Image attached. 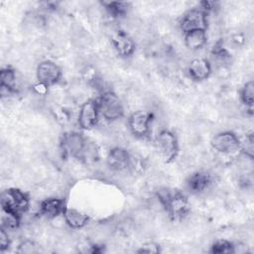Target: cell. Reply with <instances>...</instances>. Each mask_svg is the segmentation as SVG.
Wrapping results in <instances>:
<instances>
[{"mask_svg":"<svg viewBox=\"0 0 254 254\" xmlns=\"http://www.w3.org/2000/svg\"><path fill=\"white\" fill-rule=\"evenodd\" d=\"M150 122L151 114L143 110L135 111L130 115L128 120L129 128L136 137H145L148 134Z\"/></svg>","mask_w":254,"mask_h":254,"instance_id":"cell-9","label":"cell"},{"mask_svg":"<svg viewBox=\"0 0 254 254\" xmlns=\"http://www.w3.org/2000/svg\"><path fill=\"white\" fill-rule=\"evenodd\" d=\"M0 81L2 90L6 89L9 92L16 91V73L13 68H3L0 72Z\"/></svg>","mask_w":254,"mask_h":254,"instance_id":"cell-18","label":"cell"},{"mask_svg":"<svg viewBox=\"0 0 254 254\" xmlns=\"http://www.w3.org/2000/svg\"><path fill=\"white\" fill-rule=\"evenodd\" d=\"M234 252V246L232 243L226 240H217L215 241L211 248L210 253H233Z\"/></svg>","mask_w":254,"mask_h":254,"instance_id":"cell-22","label":"cell"},{"mask_svg":"<svg viewBox=\"0 0 254 254\" xmlns=\"http://www.w3.org/2000/svg\"><path fill=\"white\" fill-rule=\"evenodd\" d=\"M98 111L106 120H116L123 115V106L117 95L111 91L104 92L98 102Z\"/></svg>","mask_w":254,"mask_h":254,"instance_id":"cell-4","label":"cell"},{"mask_svg":"<svg viewBox=\"0 0 254 254\" xmlns=\"http://www.w3.org/2000/svg\"><path fill=\"white\" fill-rule=\"evenodd\" d=\"M211 146L219 153L231 154L241 148V142L233 132L224 131L216 134L211 139Z\"/></svg>","mask_w":254,"mask_h":254,"instance_id":"cell-5","label":"cell"},{"mask_svg":"<svg viewBox=\"0 0 254 254\" xmlns=\"http://www.w3.org/2000/svg\"><path fill=\"white\" fill-rule=\"evenodd\" d=\"M63 215L64 217L65 222L71 228H75V229L83 227L85 224H87L89 220V217L87 214L73 208H68V207L64 208Z\"/></svg>","mask_w":254,"mask_h":254,"instance_id":"cell-16","label":"cell"},{"mask_svg":"<svg viewBox=\"0 0 254 254\" xmlns=\"http://www.w3.org/2000/svg\"><path fill=\"white\" fill-rule=\"evenodd\" d=\"M211 72V66L205 59H194L190 62L189 66V73L193 80L201 81L206 79Z\"/></svg>","mask_w":254,"mask_h":254,"instance_id":"cell-13","label":"cell"},{"mask_svg":"<svg viewBox=\"0 0 254 254\" xmlns=\"http://www.w3.org/2000/svg\"><path fill=\"white\" fill-rule=\"evenodd\" d=\"M158 196L170 216L175 219L183 217L189 210L187 197L178 190H161Z\"/></svg>","mask_w":254,"mask_h":254,"instance_id":"cell-1","label":"cell"},{"mask_svg":"<svg viewBox=\"0 0 254 254\" xmlns=\"http://www.w3.org/2000/svg\"><path fill=\"white\" fill-rule=\"evenodd\" d=\"M65 207L66 206L64 205V199L52 197L42 201L40 205V212L48 218H54L60 214H63Z\"/></svg>","mask_w":254,"mask_h":254,"instance_id":"cell-14","label":"cell"},{"mask_svg":"<svg viewBox=\"0 0 254 254\" xmlns=\"http://www.w3.org/2000/svg\"><path fill=\"white\" fill-rule=\"evenodd\" d=\"M206 43V34L204 30H194L185 35V44L190 50L201 49Z\"/></svg>","mask_w":254,"mask_h":254,"instance_id":"cell-17","label":"cell"},{"mask_svg":"<svg viewBox=\"0 0 254 254\" xmlns=\"http://www.w3.org/2000/svg\"><path fill=\"white\" fill-rule=\"evenodd\" d=\"M62 71L60 66L52 61H44L37 67V78L39 83L45 86L56 84L61 77Z\"/></svg>","mask_w":254,"mask_h":254,"instance_id":"cell-7","label":"cell"},{"mask_svg":"<svg viewBox=\"0 0 254 254\" xmlns=\"http://www.w3.org/2000/svg\"><path fill=\"white\" fill-rule=\"evenodd\" d=\"M111 42L116 52L122 57H129L135 50V45L130 36L122 30H116L111 36Z\"/></svg>","mask_w":254,"mask_h":254,"instance_id":"cell-11","label":"cell"},{"mask_svg":"<svg viewBox=\"0 0 254 254\" xmlns=\"http://www.w3.org/2000/svg\"><path fill=\"white\" fill-rule=\"evenodd\" d=\"M1 206L2 209L9 210L21 216L29 208V197L19 189H8L2 192Z\"/></svg>","mask_w":254,"mask_h":254,"instance_id":"cell-2","label":"cell"},{"mask_svg":"<svg viewBox=\"0 0 254 254\" xmlns=\"http://www.w3.org/2000/svg\"><path fill=\"white\" fill-rule=\"evenodd\" d=\"M107 11L113 15V17H122L124 16L129 8V3L126 2H103L102 3Z\"/></svg>","mask_w":254,"mask_h":254,"instance_id":"cell-20","label":"cell"},{"mask_svg":"<svg viewBox=\"0 0 254 254\" xmlns=\"http://www.w3.org/2000/svg\"><path fill=\"white\" fill-rule=\"evenodd\" d=\"M36 245L32 241H24L19 245L18 252L19 253H34L36 252Z\"/></svg>","mask_w":254,"mask_h":254,"instance_id":"cell-24","label":"cell"},{"mask_svg":"<svg viewBox=\"0 0 254 254\" xmlns=\"http://www.w3.org/2000/svg\"><path fill=\"white\" fill-rule=\"evenodd\" d=\"M20 217H21L20 215L14 213V212L2 209L1 225L5 229L17 228L20 224Z\"/></svg>","mask_w":254,"mask_h":254,"instance_id":"cell-19","label":"cell"},{"mask_svg":"<svg viewBox=\"0 0 254 254\" xmlns=\"http://www.w3.org/2000/svg\"><path fill=\"white\" fill-rule=\"evenodd\" d=\"M98 106L97 102L93 100H87L84 102L78 113V124L82 129H91L95 126L98 120Z\"/></svg>","mask_w":254,"mask_h":254,"instance_id":"cell-10","label":"cell"},{"mask_svg":"<svg viewBox=\"0 0 254 254\" xmlns=\"http://www.w3.org/2000/svg\"><path fill=\"white\" fill-rule=\"evenodd\" d=\"M253 95H254V83L253 80H250L245 83L241 91V99L243 103L250 108L253 106Z\"/></svg>","mask_w":254,"mask_h":254,"instance_id":"cell-21","label":"cell"},{"mask_svg":"<svg viewBox=\"0 0 254 254\" xmlns=\"http://www.w3.org/2000/svg\"><path fill=\"white\" fill-rule=\"evenodd\" d=\"M10 245V240H9V236L8 233L6 232V229L1 227L0 230V250L4 251L6 249H8Z\"/></svg>","mask_w":254,"mask_h":254,"instance_id":"cell-25","label":"cell"},{"mask_svg":"<svg viewBox=\"0 0 254 254\" xmlns=\"http://www.w3.org/2000/svg\"><path fill=\"white\" fill-rule=\"evenodd\" d=\"M156 147L160 156L166 163L174 161L179 153L177 137L169 130H163L158 134L156 138Z\"/></svg>","mask_w":254,"mask_h":254,"instance_id":"cell-3","label":"cell"},{"mask_svg":"<svg viewBox=\"0 0 254 254\" xmlns=\"http://www.w3.org/2000/svg\"><path fill=\"white\" fill-rule=\"evenodd\" d=\"M211 184V176L205 172H196L187 181L188 189L192 192H200Z\"/></svg>","mask_w":254,"mask_h":254,"instance_id":"cell-15","label":"cell"},{"mask_svg":"<svg viewBox=\"0 0 254 254\" xmlns=\"http://www.w3.org/2000/svg\"><path fill=\"white\" fill-rule=\"evenodd\" d=\"M130 155L128 152L120 147L113 148L108 153L106 162L108 167L113 171H123L127 169L130 165Z\"/></svg>","mask_w":254,"mask_h":254,"instance_id":"cell-12","label":"cell"},{"mask_svg":"<svg viewBox=\"0 0 254 254\" xmlns=\"http://www.w3.org/2000/svg\"><path fill=\"white\" fill-rule=\"evenodd\" d=\"M206 26V12L201 9H191L188 11L180 22V27L185 34L194 30L205 31Z\"/></svg>","mask_w":254,"mask_h":254,"instance_id":"cell-6","label":"cell"},{"mask_svg":"<svg viewBox=\"0 0 254 254\" xmlns=\"http://www.w3.org/2000/svg\"><path fill=\"white\" fill-rule=\"evenodd\" d=\"M139 253H148V254H153V253H158L160 252V247L158 244L154 242H148L145 243L141 246V248L138 250Z\"/></svg>","mask_w":254,"mask_h":254,"instance_id":"cell-23","label":"cell"},{"mask_svg":"<svg viewBox=\"0 0 254 254\" xmlns=\"http://www.w3.org/2000/svg\"><path fill=\"white\" fill-rule=\"evenodd\" d=\"M61 146L64 154L76 158H81L85 148V142L80 133L69 132L63 136Z\"/></svg>","mask_w":254,"mask_h":254,"instance_id":"cell-8","label":"cell"},{"mask_svg":"<svg viewBox=\"0 0 254 254\" xmlns=\"http://www.w3.org/2000/svg\"><path fill=\"white\" fill-rule=\"evenodd\" d=\"M246 145L244 146V150L246 152V154L252 158L253 157V134L249 133L246 136Z\"/></svg>","mask_w":254,"mask_h":254,"instance_id":"cell-26","label":"cell"}]
</instances>
